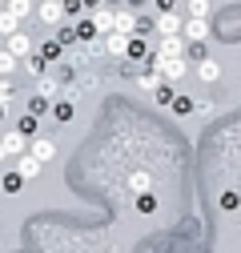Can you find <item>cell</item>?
<instances>
[{
  "instance_id": "1",
  "label": "cell",
  "mask_w": 241,
  "mask_h": 253,
  "mask_svg": "<svg viewBox=\"0 0 241 253\" xmlns=\"http://www.w3.org/2000/svg\"><path fill=\"white\" fill-rule=\"evenodd\" d=\"M153 28H157V33L169 41V37H181V12L173 8V4H165L161 12H157V20H153Z\"/></svg>"
},
{
  "instance_id": "2",
  "label": "cell",
  "mask_w": 241,
  "mask_h": 253,
  "mask_svg": "<svg viewBox=\"0 0 241 253\" xmlns=\"http://www.w3.org/2000/svg\"><path fill=\"white\" fill-rule=\"evenodd\" d=\"M88 24H93V33L113 37V28H117V12H109L105 4H93V8H88Z\"/></svg>"
},
{
  "instance_id": "3",
  "label": "cell",
  "mask_w": 241,
  "mask_h": 253,
  "mask_svg": "<svg viewBox=\"0 0 241 253\" xmlns=\"http://www.w3.org/2000/svg\"><path fill=\"white\" fill-rule=\"evenodd\" d=\"M4 52L16 60V65H20V60H28V56H33V37H28L24 28H20V33H12V37L4 41Z\"/></svg>"
},
{
  "instance_id": "4",
  "label": "cell",
  "mask_w": 241,
  "mask_h": 253,
  "mask_svg": "<svg viewBox=\"0 0 241 253\" xmlns=\"http://www.w3.org/2000/svg\"><path fill=\"white\" fill-rule=\"evenodd\" d=\"M185 69H189V60H185V56H181V60H153V73H157L165 84L181 81V77H185Z\"/></svg>"
},
{
  "instance_id": "5",
  "label": "cell",
  "mask_w": 241,
  "mask_h": 253,
  "mask_svg": "<svg viewBox=\"0 0 241 253\" xmlns=\"http://www.w3.org/2000/svg\"><path fill=\"white\" fill-rule=\"evenodd\" d=\"M37 16H40L48 28H60V24L69 20V8H65V4H56V0H44V4H37Z\"/></svg>"
},
{
  "instance_id": "6",
  "label": "cell",
  "mask_w": 241,
  "mask_h": 253,
  "mask_svg": "<svg viewBox=\"0 0 241 253\" xmlns=\"http://www.w3.org/2000/svg\"><path fill=\"white\" fill-rule=\"evenodd\" d=\"M28 157H33L37 165H48L52 157H56V141H52V137H37V141H28Z\"/></svg>"
},
{
  "instance_id": "7",
  "label": "cell",
  "mask_w": 241,
  "mask_h": 253,
  "mask_svg": "<svg viewBox=\"0 0 241 253\" xmlns=\"http://www.w3.org/2000/svg\"><path fill=\"white\" fill-rule=\"evenodd\" d=\"M181 56H185V41H181V37L161 41V44H157V52H153V60H181Z\"/></svg>"
},
{
  "instance_id": "8",
  "label": "cell",
  "mask_w": 241,
  "mask_h": 253,
  "mask_svg": "<svg viewBox=\"0 0 241 253\" xmlns=\"http://www.w3.org/2000/svg\"><path fill=\"white\" fill-rule=\"evenodd\" d=\"M0 145H4V157H24L28 153V137H20V133H4Z\"/></svg>"
},
{
  "instance_id": "9",
  "label": "cell",
  "mask_w": 241,
  "mask_h": 253,
  "mask_svg": "<svg viewBox=\"0 0 241 253\" xmlns=\"http://www.w3.org/2000/svg\"><path fill=\"white\" fill-rule=\"evenodd\" d=\"M113 33H120V37H137V12H133V8H120Z\"/></svg>"
},
{
  "instance_id": "10",
  "label": "cell",
  "mask_w": 241,
  "mask_h": 253,
  "mask_svg": "<svg viewBox=\"0 0 241 253\" xmlns=\"http://www.w3.org/2000/svg\"><path fill=\"white\" fill-rule=\"evenodd\" d=\"M129 41H133V37H120V33H113V37H105V52L120 60V56L129 52Z\"/></svg>"
},
{
  "instance_id": "11",
  "label": "cell",
  "mask_w": 241,
  "mask_h": 253,
  "mask_svg": "<svg viewBox=\"0 0 241 253\" xmlns=\"http://www.w3.org/2000/svg\"><path fill=\"white\" fill-rule=\"evenodd\" d=\"M12 33H20V20H16V12H12V8L4 4V8H0V37L8 41Z\"/></svg>"
},
{
  "instance_id": "12",
  "label": "cell",
  "mask_w": 241,
  "mask_h": 253,
  "mask_svg": "<svg viewBox=\"0 0 241 253\" xmlns=\"http://www.w3.org/2000/svg\"><path fill=\"white\" fill-rule=\"evenodd\" d=\"M40 169H44V165H37L33 157L24 153V157H20V165H16V177H20V181H37V177H40Z\"/></svg>"
},
{
  "instance_id": "13",
  "label": "cell",
  "mask_w": 241,
  "mask_h": 253,
  "mask_svg": "<svg viewBox=\"0 0 241 253\" xmlns=\"http://www.w3.org/2000/svg\"><path fill=\"white\" fill-rule=\"evenodd\" d=\"M197 77L205 81V84H213V81H221V65H217V60H201V65H197Z\"/></svg>"
},
{
  "instance_id": "14",
  "label": "cell",
  "mask_w": 241,
  "mask_h": 253,
  "mask_svg": "<svg viewBox=\"0 0 241 253\" xmlns=\"http://www.w3.org/2000/svg\"><path fill=\"white\" fill-rule=\"evenodd\" d=\"M185 33H189L193 44H201V41L209 37V20H189V24H185Z\"/></svg>"
},
{
  "instance_id": "15",
  "label": "cell",
  "mask_w": 241,
  "mask_h": 253,
  "mask_svg": "<svg viewBox=\"0 0 241 253\" xmlns=\"http://www.w3.org/2000/svg\"><path fill=\"white\" fill-rule=\"evenodd\" d=\"M129 189H133V193H137V197H145V193H149V189H153V181H149V173H141V169H137V173L129 177Z\"/></svg>"
},
{
  "instance_id": "16",
  "label": "cell",
  "mask_w": 241,
  "mask_h": 253,
  "mask_svg": "<svg viewBox=\"0 0 241 253\" xmlns=\"http://www.w3.org/2000/svg\"><path fill=\"white\" fill-rule=\"evenodd\" d=\"M44 65H48V60H44L40 52H33V56H28V60H24V73H28V77H37V81H40V77H44Z\"/></svg>"
},
{
  "instance_id": "17",
  "label": "cell",
  "mask_w": 241,
  "mask_h": 253,
  "mask_svg": "<svg viewBox=\"0 0 241 253\" xmlns=\"http://www.w3.org/2000/svg\"><path fill=\"white\" fill-rule=\"evenodd\" d=\"M8 8L16 12V20H20V24H24L28 16H33V12H37V4H28V0H12V4H8Z\"/></svg>"
},
{
  "instance_id": "18",
  "label": "cell",
  "mask_w": 241,
  "mask_h": 253,
  "mask_svg": "<svg viewBox=\"0 0 241 253\" xmlns=\"http://www.w3.org/2000/svg\"><path fill=\"white\" fill-rule=\"evenodd\" d=\"M185 8H189V20H205L209 16V0H189Z\"/></svg>"
},
{
  "instance_id": "19",
  "label": "cell",
  "mask_w": 241,
  "mask_h": 253,
  "mask_svg": "<svg viewBox=\"0 0 241 253\" xmlns=\"http://www.w3.org/2000/svg\"><path fill=\"white\" fill-rule=\"evenodd\" d=\"M137 84H141V88H145V92H153V88H161V84H165V81H161V77H157V73H141V77H137Z\"/></svg>"
},
{
  "instance_id": "20",
  "label": "cell",
  "mask_w": 241,
  "mask_h": 253,
  "mask_svg": "<svg viewBox=\"0 0 241 253\" xmlns=\"http://www.w3.org/2000/svg\"><path fill=\"white\" fill-rule=\"evenodd\" d=\"M37 88H40V92H37V97H40V101H48V97H52V92H56V81H52V77L44 73V77L37 81Z\"/></svg>"
},
{
  "instance_id": "21",
  "label": "cell",
  "mask_w": 241,
  "mask_h": 253,
  "mask_svg": "<svg viewBox=\"0 0 241 253\" xmlns=\"http://www.w3.org/2000/svg\"><path fill=\"white\" fill-rule=\"evenodd\" d=\"M129 60H145V44H141V37H133L129 41V52H125Z\"/></svg>"
},
{
  "instance_id": "22",
  "label": "cell",
  "mask_w": 241,
  "mask_h": 253,
  "mask_svg": "<svg viewBox=\"0 0 241 253\" xmlns=\"http://www.w3.org/2000/svg\"><path fill=\"white\" fill-rule=\"evenodd\" d=\"M173 101H177V92H173L169 84H161V88H157V105H173Z\"/></svg>"
},
{
  "instance_id": "23",
  "label": "cell",
  "mask_w": 241,
  "mask_h": 253,
  "mask_svg": "<svg viewBox=\"0 0 241 253\" xmlns=\"http://www.w3.org/2000/svg\"><path fill=\"white\" fill-rule=\"evenodd\" d=\"M33 129H37V117H20V137H33Z\"/></svg>"
},
{
  "instance_id": "24",
  "label": "cell",
  "mask_w": 241,
  "mask_h": 253,
  "mask_svg": "<svg viewBox=\"0 0 241 253\" xmlns=\"http://www.w3.org/2000/svg\"><path fill=\"white\" fill-rule=\"evenodd\" d=\"M48 109V101H40V97H33V101H28V117H40Z\"/></svg>"
},
{
  "instance_id": "25",
  "label": "cell",
  "mask_w": 241,
  "mask_h": 253,
  "mask_svg": "<svg viewBox=\"0 0 241 253\" xmlns=\"http://www.w3.org/2000/svg\"><path fill=\"white\" fill-rule=\"evenodd\" d=\"M0 189H8V193H16V189H20V177H16V173H8L4 181H0Z\"/></svg>"
},
{
  "instance_id": "26",
  "label": "cell",
  "mask_w": 241,
  "mask_h": 253,
  "mask_svg": "<svg viewBox=\"0 0 241 253\" xmlns=\"http://www.w3.org/2000/svg\"><path fill=\"white\" fill-rule=\"evenodd\" d=\"M8 97H12V81H0V105H8Z\"/></svg>"
},
{
  "instance_id": "27",
  "label": "cell",
  "mask_w": 241,
  "mask_h": 253,
  "mask_svg": "<svg viewBox=\"0 0 241 253\" xmlns=\"http://www.w3.org/2000/svg\"><path fill=\"white\" fill-rule=\"evenodd\" d=\"M77 37H84V41H88V37H93V24H88V20H80V24H77Z\"/></svg>"
},
{
  "instance_id": "28",
  "label": "cell",
  "mask_w": 241,
  "mask_h": 253,
  "mask_svg": "<svg viewBox=\"0 0 241 253\" xmlns=\"http://www.w3.org/2000/svg\"><path fill=\"white\" fill-rule=\"evenodd\" d=\"M173 109H177V113H189L193 105H189V97H177V101H173Z\"/></svg>"
},
{
  "instance_id": "29",
  "label": "cell",
  "mask_w": 241,
  "mask_h": 253,
  "mask_svg": "<svg viewBox=\"0 0 241 253\" xmlns=\"http://www.w3.org/2000/svg\"><path fill=\"white\" fill-rule=\"evenodd\" d=\"M4 117H8V105H0V121H4Z\"/></svg>"
},
{
  "instance_id": "30",
  "label": "cell",
  "mask_w": 241,
  "mask_h": 253,
  "mask_svg": "<svg viewBox=\"0 0 241 253\" xmlns=\"http://www.w3.org/2000/svg\"><path fill=\"white\" fill-rule=\"evenodd\" d=\"M0 161H4V145H0Z\"/></svg>"
}]
</instances>
